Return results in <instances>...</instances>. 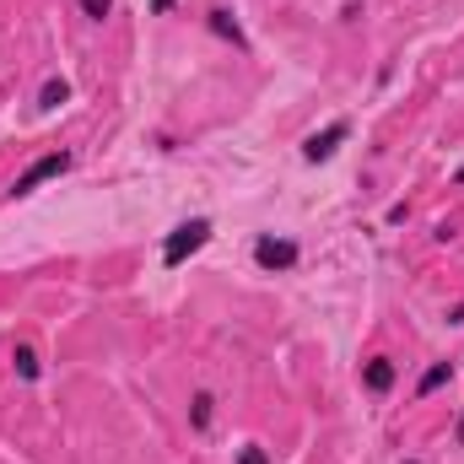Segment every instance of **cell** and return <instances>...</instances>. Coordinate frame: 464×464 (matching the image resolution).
<instances>
[{"label":"cell","mask_w":464,"mask_h":464,"mask_svg":"<svg viewBox=\"0 0 464 464\" xmlns=\"http://www.w3.org/2000/svg\"><path fill=\"white\" fill-rule=\"evenodd\" d=\"M405 464H421V459H405Z\"/></svg>","instance_id":"9a60e30c"},{"label":"cell","mask_w":464,"mask_h":464,"mask_svg":"<svg viewBox=\"0 0 464 464\" xmlns=\"http://www.w3.org/2000/svg\"><path fill=\"white\" fill-rule=\"evenodd\" d=\"M346 135H351V124H346V119H335L330 130H319V135H308V146H303V157H308V162H324V157H335V146H341Z\"/></svg>","instance_id":"277c9868"},{"label":"cell","mask_w":464,"mask_h":464,"mask_svg":"<svg viewBox=\"0 0 464 464\" xmlns=\"http://www.w3.org/2000/svg\"><path fill=\"white\" fill-rule=\"evenodd\" d=\"M206 237H211V222H206V217H195V222L173 227V232H168V243H162V265H168V270H179V265L206 243Z\"/></svg>","instance_id":"6da1fadb"},{"label":"cell","mask_w":464,"mask_h":464,"mask_svg":"<svg viewBox=\"0 0 464 464\" xmlns=\"http://www.w3.org/2000/svg\"><path fill=\"white\" fill-rule=\"evenodd\" d=\"M362 378H367L372 394H389V389H394V362H389V356H372V362L362 367Z\"/></svg>","instance_id":"5b68a950"},{"label":"cell","mask_w":464,"mask_h":464,"mask_svg":"<svg viewBox=\"0 0 464 464\" xmlns=\"http://www.w3.org/2000/svg\"><path fill=\"white\" fill-rule=\"evenodd\" d=\"M151 11H157V16H168V11H173V0H151Z\"/></svg>","instance_id":"4fadbf2b"},{"label":"cell","mask_w":464,"mask_h":464,"mask_svg":"<svg viewBox=\"0 0 464 464\" xmlns=\"http://www.w3.org/2000/svg\"><path fill=\"white\" fill-rule=\"evenodd\" d=\"M454 443H459V449H464V416H459V427H454Z\"/></svg>","instance_id":"5bb4252c"},{"label":"cell","mask_w":464,"mask_h":464,"mask_svg":"<svg viewBox=\"0 0 464 464\" xmlns=\"http://www.w3.org/2000/svg\"><path fill=\"white\" fill-rule=\"evenodd\" d=\"M449 378H454V367H449V362H438V367H427V372H421V383H416V394H432V389H443Z\"/></svg>","instance_id":"52a82bcc"},{"label":"cell","mask_w":464,"mask_h":464,"mask_svg":"<svg viewBox=\"0 0 464 464\" xmlns=\"http://www.w3.org/2000/svg\"><path fill=\"white\" fill-rule=\"evenodd\" d=\"M11 362H16V372H22L27 383L38 378V356H33V351H27V346H16V356H11Z\"/></svg>","instance_id":"9c48e42d"},{"label":"cell","mask_w":464,"mask_h":464,"mask_svg":"<svg viewBox=\"0 0 464 464\" xmlns=\"http://www.w3.org/2000/svg\"><path fill=\"white\" fill-rule=\"evenodd\" d=\"M71 168V151H49V157H38L27 173H16V184H11V195H33L38 184H49V179H60Z\"/></svg>","instance_id":"7a4b0ae2"},{"label":"cell","mask_w":464,"mask_h":464,"mask_svg":"<svg viewBox=\"0 0 464 464\" xmlns=\"http://www.w3.org/2000/svg\"><path fill=\"white\" fill-rule=\"evenodd\" d=\"M211 405H217L211 394H195V427H200V432L211 427Z\"/></svg>","instance_id":"30bf717a"},{"label":"cell","mask_w":464,"mask_h":464,"mask_svg":"<svg viewBox=\"0 0 464 464\" xmlns=\"http://www.w3.org/2000/svg\"><path fill=\"white\" fill-rule=\"evenodd\" d=\"M206 22H211V33H217V38H227L232 49H248V38H243V27L232 22V11H211Z\"/></svg>","instance_id":"8992f818"},{"label":"cell","mask_w":464,"mask_h":464,"mask_svg":"<svg viewBox=\"0 0 464 464\" xmlns=\"http://www.w3.org/2000/svg\"><path fill=\"white\" fill-rule=\"evenodd\" d=\"M254 259H259L265 270H292V265H297V243H292V237H259V243H254Z\"/></svg>","instance_id":"3957f363"},{"label":"cell","mask_w":464,"mask_h":464,"mask_svg":"<svg viewBox=\"0 0 464 464\" xmlns=\"http://www.w3.org/2000/svg\"><path fill=\"white\" fill-rule=\"evenodd\" d=\"M237 464H270V459H265V449L248 443V449H237Z\"/></svg>","instance_id":"7c38bea8"},{"label":"cell","mask_w":464,"mask_h":464,"mask_svg":"<svg viewBox=\"0 0 464 464\" xmlns=\"http://www.w3.org/2000/svg\"><path fill=\"white\" fill-rule=\"evenodd\" d=\"M65 98H71V87H65V82H44V92H38V103H44V109H60Z\"/></svg>","instance_id":"ba28073f"},{"label":"cell","mask_w":464,"mask_h":464,"mask_svg":"<svg viewBox=\"0 0 464 464\" xmlns=\"http://www.w3.org/2000/svg\"><path fill=\"white\" fill-rule=\"evenodd\" d=\"M109 5H114V0H82V11H87L92 22H103V16H109Z\"/></svg>","instance_id":"8fae6325"}]
</instances>
